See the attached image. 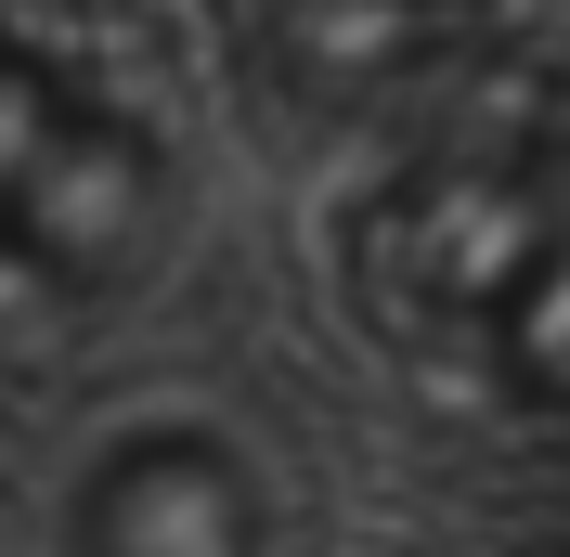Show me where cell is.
<instances>
[{
	"mask_svg": "<svg viewBox=\"0 0 570 557\" xmlns=\"http://www.w3.org/2000/svg\"><path fill=\"white\" fill-rule=\"evenodd\" d=\"M78 557H259V480L208 428H130L66 492Z\"/></svg>",
	"mask_w": 570,
	"mask_h": 557,
	"instance_id": "obj_1",
	"label": "cell"
}]
</instances>
